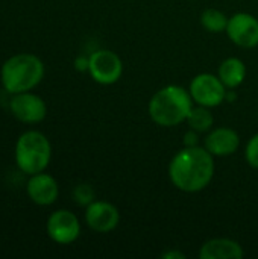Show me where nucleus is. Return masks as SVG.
I'll return each mask as SVG.
<instances>
[{"mask_svg": "<svg viewBox=\"0 0 258 259\" xmlns=\"http://www.w3.org/2000/svg\"><path fill=\"white\" fill-rule=\"evenodd\" d=\"M211 108H207V106H201V105H196L192 108L189 117H187V124L190 126V129L196 131V132H210L213 129V124H214V117L210 111Z\"/></svg>", "mask_w": 258, "mask_h": 259, "instance_id": "15", "label": "nucleus"}, {"mask_svg": "<svg viewBox=\"0 0 258 259\" xmlns=\"http://www.w3.org/2000/svg\"><path fill=\"white\" fill-rule=\"evenodd\" d=\"M228 20H230V17H227L225 12H222L219 9H214V8H208L201 14L202 27L207 32H211V33L227 32Z\"/></svg>", "mask_w": 258, "mask_h": 259, "instance_id": "16", "label": "nucleus"}, {"mask_svg": "<svg viewBox=\"0 0 258 259\" xmlns=\"http://www.w3.org/2000/svg\"><path fill=\"white\" fill-rule=\"evenodd\" d=\"M245 156H246L248 164L252 168H257L258 170V134L252 135L251 140L248 141L246 150H245Z\"/></svg>", "mask_w": 258, "mask_h": 259, "instance_id": "18", "label": "nucleus"}, {"mask_svg": "<svg viewBox=\"0 0 258 259\" xmlns=\"http://www.w3.org/2000/svg\"><path fill=\"white\" fill-rule=\"evenodd\" d=\"M87 226L99 234L114 231L120 223V212L116 205L105 200H94L85 208Z\"/></svg>", "mask_w": 258, "mask_h": 259, "instance_id": "10", "label": "nucleus"}, {"mask_svg": "<svg viewBox=\"0 0 258 259\" xmlns=\"http://www.w3.org/2000/svg\"><path fill=\"white\" fill-rule=\"evenodd\" d=\"M161 258L163 259H186V253H182V252H179V250H167V252H164L163 255H161Z\"/></svg>", "mask_w": 258, "mask_h": 259, "instance_id": "21", "label": "nucleus"}, {"mask_svg": "<svg viewBox=\"0 0 258 259\" xmlns=\"http://www.w3.org/2000/svg\"><path fill=\"white\" fill-rule=\"evenodd\" d=\"M44 62L33 53H17L9 56L0 68L2 87L6 93L18 94L32 91L44 79Z\"/></svg>", "mask_w": 258, "mask_h": 259, "instance_id": "3", "label": "nucleus"}, {"mask_svg": "<svg viewBox=\"0 0 258 259\" xmlns=\"http://www.w3.org/2000/svg\"><path fill=\"white\" fill-rule=\"evenodd\" d=\"M198 134H199V132L193 131V129L187 131V132L184 134V138H182V144H184V147H195V146H198V143H199V137H198Z\"/></svg>", "mask_w": 258, "mask_h": 259, "instance_id": "20", "label": "nucleus"}, {"mask_svg": "<svg viewBox=\"0 0 258 259\" xmlns=\"http://www.w3.org/2000/svg\"><path fill=\"white\" fill-rule=\"evenodd\" d=\"M71 197H73V202L78 206L87 208L90 203H93L96 200V193H94V190H93L91 185H88V184H79V185H76L73 188Z\"/></svg>", "mask_w": 258, "mask_h": 259, "instance_id": "17", "label": "nucleus"}, {"mask_svg": "<svg viewBox=\"0 0 258 259\" xmlns=\"http://www.w3.org/2000/svg\"><path fill=\"white\" fill-rule=\"evenodd\" d=\"M193 106L195 102L189 90L181 85H167L152 96L148 111L155 124L173 127L187 120Z\"/></svg>", "mask_w": 258, "mask_h": 259, "instance_id": "2", "label": "nucleus"}, {"mask_svg": "<svg viewBox=\"0 0 258 259\" xmlns=\"http://www.w3.org/2000/svg\"><path fill=\"white\" fill-rule=\"evenodd\" d=\"M88 73L99 85H113L123 74V62L116 52L100 49L90 55Z\"/></svg>", "mask_w": 258, "mask_h": 259, "instance_id": "6", "label": "nucleus"}, {"mask_svg": "<svg viewBox=\"0 0 258 259\" xmlns=\"http://www.w3.org/2000/svg\"><path fill=\"white\" fill-rule=\"evenodd\" d=\"M217 76L228 90H236L245 82L246 65L240 58H227L219 65Z\"/></svg>", "mask_w": 258, "mask_h": 259, "instance_id": "14", "label": "nucleus"}, {"mask_svg": "<svg viewBox=\"0 0 258 259\" xmlns=\"http://www.w3.org/2000/svg\"><path fill=\"white\" fill-rule=\"evenodd\" d=\"M214 156L201 146L181 149L169 164L170 182L184 193L205 190L214 176Z\"/></svg>", "mask_w": 258, "mask_h": 259, "instance_id": "1", "label": "nucleus"}, {"mask_svg": "<svg viewBox=\"0 0 258 259\" xmlns=\"http://www.w3.org/2000/svg\"><path fill=\"white\" fill-rule=\"evenodd\" d=\"M237 100V93L236 90H228L227 88V94H225V102H236Z\"/></svg>", "mask_w": 258, "mask_h": 259, "instance_id": "22", "label": "nucleus"}, {"mask_svg": "<svg viewBox=\"0 0 258 259\" xmlns=\"http://www.w3.org/2000/svg\"><path fill=\"white\" fill-rule=\"evenodd\" d=\"M46 232L53 243L67 246L81 237V222L75 212L68 209H58L49 215Z\"/></svg>", "mask_w": 258, "mask_h": 259, "instance_id": "8", "label": "nucleus"}, {"mask_svg": "<svg viewBox=\"0 0 258 259\" xmlns=\"http://www.w3.org/2000/svg\"><path fill=\"white\" fill-rule=\"evenodd\" d=\"M14 159L17 168L27 176L46 171L52 159V144L43 132L26 131L15 141Z\"/></svg>", "mask_w": 258, "mask_h": 259, "instance_id": "4", "label": "nucleus"}, {"mask_svg": "<svg viewBox=\"0 0 258 259\" xmlns=\"http://www.w3.org/2000/svg\"><path fill=\"white\" fill-rule=\"evenodd\" d=\"M189 91L196 105L216 108L225 102L227 87L222 83L217 74L201 73L192 79Z\"/></svg>", "mask_w": 258, "mask_h": 259, "instance_id": "5", "label": "nucleus"}, {"mask_svg": "<svg viewBox=\"0 0 258 259\" xmlns=\"http://www.w3.org/2000/svg\"><path fill=\"white\" fill-rule=\"evenodd\" d=\"M245 256L243 247L230 238H213L202 244L199 250L201 259H242Z\"/></svg>", "mask_w": 258, "mask_h": 259, "instance_id": "13", "label": "nucleus"}, {"mask_svg": "<svg viewBox=\"0 0 258 259\" xmlns=\"http://www.w3.org/2000/svg\"><path fill=\"white\" fill-rule=\"evenodd\" d=\"M204 147L213 156H230L240 147V137L231 127H216L208 132L204 141Z\"/></svg>", "mask_w": 258, "mask_h": 259, "instance_id": "12", "label": "nucleus"}, {"mask_svg": "<svg viewBox=\"0 0 258 259\" xmlns=\"http://www.w3.org/2000/svg\"><path fill=\"white\" fill-rule=\"evenodd\" d=\"M228 38L242 49L258 46V18L249 12H237L230 17L227 26Z\"/></svg>", "mask_w": 258, "mask_h": 259, "instance_id": "9", "label": "nucleus"}, {"mask_svg": "<svg viewBox=\"0 0 258 259\" xmlns=\"http://www.w3.org/2000/svg\"><path fill=\"white\" fill-rule=\"evenodd\" d=\"M26 194L32 203L38 206H50L59 197V185L52 175L41 171L29 176L26 182Z\"/></svg>", "mask_w": 258, "mask_h": 259, "instance_id": "11", "label": "nucleus"}, {"mask_svg": "<svg viewBox=\"0 0 258 259\" xmlns=\"http://www.w3.org/2000/svg\"><path fill=\"white\" fill-rule=\"evenodd\" d=\"M75 70L79 71V73H85L88 71V67H90V56H85V55H79L75 58Z\"/></svg>", "mask_w": 258, "mask_h": 259, "instance_id": "19", "label": "nucleus"}, {"mask_svg": "<svg viewBox=\"0 0 258 259\" xmlns=\"http://www.w3.org/2000/svg\"><path fill=\"white\" fill-rule=\"evenodd\" d=\"M9 111L15 120L24 124L41 123L47 115V105L44 99L32 91L12 94L9 99Z\"/></svg>", "mask_w": 258, "mask_h": 259, "instance_id": "7", "label": "nucleus"}]
</instances>
